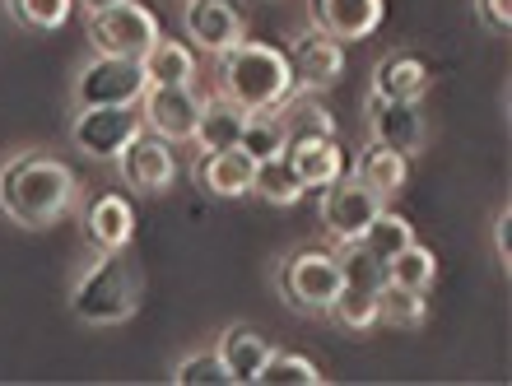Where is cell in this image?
I'll return each instance as SVG.
<instances>
[{
    "mask_svg": "<svg viewBox=\"0 0 512 386\" xmlns=\"http://www.w3.org/2000/svg\"><path fill=\"white\" fill-rule=\"evenodd\" d=\"M145 80L149 89H168V84H191L196 80V56H191L187 42L159 38L145 52Z\"/></svg>",
    "mask_w": 512,
    "mask_h": 386,
    "instance_id": "obj_22",
    "label": "cell"
},
{
    "mask_svg": "<svg viewBox=\"0 0 512 386\" xmlns=\"http://www.w3.org/2000/svg\"><path fill=\"white\" fill-rule=\"evenodd\" d=\"M252 173L256 163L247 159L243 149H215V154H201V163H196V182L219 200L252 196Z\"/></svg>",
    "mask_w": 512,
    "mask_h": 386,
    "instance_id": "obj_17",
    "label": "cell"
},
{
    "mask_svg": "<svg viewBox=\"0 0 512 386\" xmlns=\"http://www.w3.org/2000/svg\"><path fill=\"white\" fill-rule=\"evenodd\" d=\"M219 94L238 103L243 112H275L294 94V70L289 56L270 42H238L219 56Z\"/></svg>",
    "mask_w": 512,
    "mask_h": 386,
    "instance_id": "obj_2",
    "label": "cell"
},
{
    "mask_svg": "<svg viewBox=\"0 0 512 386\" xmlns=\"http://www.w3.org/2000/svg\"><path fill=\"white\" fill-rule=\"evenodd\" d=\"M140 307V275L122 252H98L70 289V312L84 326H122Z\"/></svg>",
    "mask_w": 512,
    "mask_h": 386,
    "instance_id": "obj_3",
    "label": "cell"
},
{
    "mask_svg": "<svg viewBox=\"0 0 512 386\" xmlns=\"http://www.w3.org/2000/svg\"><path fill=\"white\" fill-rule=\"evenodd\" d=\"M429 317V298L419 289H401V284H382L378 293V321L396 326V331H415Z\"/></svg>",
    "mask_w": 512,
    "mask_h": 386,
    "instance_id": "obj_26",
    "label": "cell"
},
{
    "mask_svg": "<svg viewBox=\"0 0 512 386\" xmlns=\"http://www.w3.org/2000/svg\"><path fill=\"white\" fill-rule=\"evenodd\" d=\"M243 126H247V112L238 103H229L224 94H219V98H205L191 145H201V154H215V149H238V140H243Z\"/></svg>",
    "mask_w": 512,
    "mask_h": 386,
    "instance_id": "obj_19",
    "label": "cell"
},
{
    "mask_svg": "<svg viewBox=\"0 0 512 386\" xmlns=\"http://www.w3.org/2000/svg\"><path fill=\"white\" fill-rule=\"evenodd\" d=\"M117 168H122L126 187L145 191V196H163V191L177 182V159L173 149H168V140H159L154 131H140L126 145V154L117 159Z\"/></svg>",
    "mask_w": 512,
    "mask_h": 386,
    "instance_id": "obj_10",
    "label": "cell"
},
{
    "mask_svg": "<svg viewBox=\"0 0 512 386\" xmlns=\"http://www.w3.org/2000/svg\"><path fill=\"white\" fill-rule=\"evenodd\" d=\"M312 28L336 42H364L373 38L387 19L382 0H312Z\"/></svg>",
    "mask_w": 512,
    "mask_h": 386,
    "instance_id": "obj_14",
    "label": "cell"
},
{
    "mask_svg": "<svg viewBox=\"0 0 512 386\" xmlns=\"http://www.w3.org/2000/svg\"><path fill=\"white\" fill-rule=\"evenodd\" d=\"M256 382L261 386H322L326 377L317 373V363L294 354V349H270V359H266V368H261Z\"/></svg>",
    "mask_w": 512,
    "mask_h": 386,
    "instance_id": "obj_29",
    "label": "cell"
},
{
    "mask_svg": "<svg viewBox=\"0 0 512 386\" xmlns=\"http://www.w3.org/2000/svg\"><path fill=\"white\" fill-rule=\"evenodd\" d=\"M336 266H340V284H359V289H382L387 284V261L368 252L364 242H340Z\"/></svg>",
    "mask_w": 512,
    "mask_h": 386,
    "instance_id": "obj_28",
    "label": "cell"
},
{
    "mask_svg": "<svg viewBox=\"0 0 512 386\" xmlns=\"http://www.w3.org/2000/svg\"><path fill=\"white\" fill-rule=\"evenodd\" d=\"M405 173H410L405 154H396V149L378 145V140H368V145L359 149V163H354V182H364V187H368V191H378L382 200L401 196Z\"/></svg>",
    "mask_w": 512,
    "mask_h": 386,
    "instance_id": "obj_20",
    "label": "cell"
},
{
    "mask_svg": "<svg viewBox=\"0 0 512 386\" xmlns=\"http://www.w3.org/2000/svg\"><path fill=\"white\" fill-rule=\"evenodd\" d=\"M433 280H438V256H433L429 247H419V242L401 247V252L387 261V284H401V289L429 293Z\"/></svg>",
    "mask_w": 512,
    "mask_h": 386,
    "instance_id": "obj_27",
    "label": "cell"
},
{
    "mask_svg": "<svg viewBox=\"0 0 512 386\" xmlns=\"http://www.w3.org/2000/svg\"><path fill=\"white\" fill-rule=\"evenodd\" d=\"M303 182H298V173L289 168V159L284 154H275V159H261L256 163V173H252V196L270 200V205H298L303 200Z\"/></svg>",
    "mask_w": 512,
    "mask_h": 386,
    "instance_id": "obj_23",
    "label": "cell"
},
{
    "mask_svg": "<svg viewBox=\"0 0 512 386\" xmlns=\"http://www.w3.org/2000/svg\"><path fill=\"white\" fill-rule=\"evenodd\" d=\"M84 233L94 242V252H126L131 247V233H135V214H131V200L103 196L89 200V210H84Z\"/></svg>",
    "mask_w": 512,
    "mask_h": 386,
    "instance_id": "obj_16",
    "label": "cell"
},
{
    "mask_svg": "<svg viewBox=\"0 0 512 386\" xmlns=\"http://www.w3.org/2000/svg\"><path fill=\"white\" fill-rule=\"evenodd\" d=\"M182 24H187V38L210 56H224L229 47H238L247 33L243 14L233 10V0H187Z\"/></svg>",
    "mask_w": 512,
    "mask_h": 386,
    "instance_id": "obj_12",
    "label": "cell"
},
{
    "mask_svg": "<svg viewBox=\"0 0 512 386\" xmlns=\"http://www.w3.org/2000/svg\"><path fill=\"white\" fill-rule=\"evenodd\" d=\"M373 256H382V261H391V256L401 252V247H410L415 242V228H410V219H401V214L391 210H378L373 214V224L364 228V238H359Z\"/></svg>",
    "mask_w": 512,
    "mask_h": 386,
    "instance_id": "obj_31",
    "label": "cell"
},
{
    "mask_svg": "<svg viewBox=\"0 0 512 386\" xmlns=\"http://www.w3.org/2000/svg\"><path fill=\"white\" fill-rule=\"evenodd\" d=\"M89 38H94L98 56H131V61H145V52L163 38L159 19L145 10V5H112V10L89 14Z\"/></svg>",
    "mask_w": 512,
    "mask_h": 386,
    "instance_id": "obj_6",
    "label": "cell"
},
{
    "mask_svg": "<svg viewBox=\"0 0 512 386\" xmlns=\"http://www.w3.org/2000/svg\"><path fill=\"white\" fill-rule=\"evenodd\" d=\"M373 94L391 98V103H419L429 94V66L410 52H391L373 70Z\"/></svg>",
    "mask_w": 512,
    "mask_h": 386,
    "instance_id": "obj_18",
    "label": "cell"
},
{
    "mask_svg": "<svg viewBox=\"0 0 512 386\" xmlns=\"http://www.w3.org/2000/svg\"><path fill=\"white\" fill-rule=\"evenodd\" d=\"M368 135L396 154H419L429 140V126L419 117V103H391V98L368 94Z\"/></svg>",
    "mask_w": 512,
    "mask_h": 386,
    "instance_id": "obj_13",
    "label": "cell"
},
{
    "mask_svg": "<svg viewBox=\"0 0 512 386\" xmlns=\"http://www.w3.org/2000/svg\"><path fill=\"white\" fill-rule=\"evenodd\" d=\"M378 293H382V289L340 284L336 303H331V317H336L345 331H368V326H378Z\"/></svg>",
    "mask_w": 512,
    "mask_h": 386,
    "instance_id": "obj_30",
    "label": "cell"
},
{
    "mask_svg": "<svg viewBox=\"0 0 512 386\" xmlns=\"http://www.w3.org/2000/svg\"><path fill=\"white\" fill-rule=\"evenodd\" d=\"M270 349L275 345H270L256 326H229L224 340H219V354H224V363H229L233 382H256L261 368H266V359H270Z\"/></svg>",
    "mask_w": 512,
    "mask_h": 386,
    "instance_id": "obj_21",
    "label": "cell"
},
{
    "mask_svg": "<svg viewBox=\"0 0 512 386\" xmlns=\"http://www.w3.org/2000/svg\"><path fill=\"white\" fill-rule=\"evenodd\" d=\"M145 61L131 56H94L75 75V112L80 107H135L145 98Z\"/></svg>",
    "mask_w": 512,
    "mask_h": 386,
    "instance_id": "obj_5",
    "label": "cell"
},
{
    "mask_svg": "<svg viewBox=\"0 0 512 386\" xmlns=\"http://www.w3.org/2000/svg\"><path fill=\"white\" fill-rule=\"evenodd\" d=\"M173 382L177 386H224L233 382L229 377V363L219 349H201V354H187V359L173 368Z\"/></svg>",
    "mask_w": 512,
    "mask_h": 386,
    "instance_id": "obj_32",
    "label": "cell"
},
{
    "mask_svg": "<svg viewBox=\"0 0 512 386\" xmlns=\"http://www.w3.org/2000/svg\"><path fill=\"white\" fill-rule=\"evenodd\" d=\"M10 14L24 28H38V33H56V28L70 19V0H10Z\"/></svg>",
    "mask_w": 512,
    "mask_h": 386,
    "instance_id": "obj_33",
    "label": "cell"
},
{
    "mask_svg": "<svg viewBox=\"0 0 512 386\" xmlns=\"http://www.w3.org/2000/svg\"><path fill=\"white\" fill-rule=\"evenodd\" d=\"M289 70H294V89H308V94H322L331 84H340L345 75V42L326 38V33H303L289 52Z\"/></svg>",
    "mask_w": 512,
    "mask_h": 386,
    "instance_id": "obj_11",
    "label": "cell"
},
{
    "mask_svg": "<svg viewBox=\"0 0 512 386\" xmlns=\"http://www.w3.org/2000/svg\"><path fill=\"white\" fill-rule=\"evenodd\" d=\"M494 247H499L503 266H512V210L508 205H499V214H494Z\"/></svg>",
    "mask_w": 512,
    "mask_h": 386,
    "instance_id": "obj_35",
    "label": "cell"
},
{
    "mask_svg": "<svg viewBox=\"0 0 512 386\" xmlns=\"http://www.w3.org/2000/svg\"><path fill=\"white\" fill-rule=\"evenodd\" d=\"M205 98L191 89V84H168V89H145L140 98V117H145V131H154L159 140H191L196 135V121H201Z\"/></svg>",
    "mask_w": 512,
    "mask_h": 386,
    "instance_id": "obj_9",
    "label": "cell"
},
{
    "mask_svg": "<svg viewBox=\"0 0 512 386\" xmlns=\"http://www.w3.org/2000/svg\"><path fill=\"white\" fill-rule=\"evenodd\" d=\"M280 293L294 312H331V303H336V293H340L336 252H322V247L289 252L280 266Z\"/></svg>",
    "mask_w": 512,
    "mask_h": 386,
    "instance_id": "obj_4",
    "label": "cell"
},
{
    "mask_svg": "<svg viewBox=\"0 0 512 386\" xmlns=\"http://www.w3.org/2000/svg\"><path fill=\"white\" fill-rule=\"evenodd\" d=\"M75 196H80L75 173L42 149H28L0 168V214L19 228L38 233V228L61 224L75 210Z\"/></svg>",
    "mask_w": 512,
    "mask_h": 386,
    "instance_id": "obj_1",
    "label": "cell"
},
{
    "mask_svg": "<svg viewBox=\"0 0 512 386\" xmlns=\"http://www.w3.org/2000/svg\"><path fill=\"white\" fill-rule=\"evenodd\" d=\"M89 14H98V10H112V5H126V0H80Z\"/></svg>",
    "mask_w": 512,
    "mask_h": 386,
    "instance_id": "obj_36",
    "label": "cell"
},
{
    "mask_svg": "<svg viewBox=\"0 0 512 386\" xmlns=\"http://www.w3.org/2000/svg\"><path fill=\"white\" fill-rule=\"evenodd\" d=\"M475 14L489 33H512V0H475Z\"/></svg>",
    "mask_w": 512,
    "mask_h": 386,
    "instance_id": "obj_34",
    "label": "cell"
},
{
    "mask_svg": "<svg viewBox=\"0 0 512 386\" xmlns=\"http://www.w3.org/2000/svg\"><path fill=\"white\" fill-rule=\"evenodd\" d=\"M284 145H289V131H284L280 112H247L243 140H238V149H243L247 159L252 163L275 159V154H284Z\"/></svg>",
    "mask_w": 512,
    "mask_h": 386,
    "instance_id": "obj_25",
    "label": "cell"
},
{
    "mask_svg": "<svg viewBox=\"0 0 512 386\" xmlns=\"http://www.w3.org/2000/svg\"><path fill=\"white\" fill-rule=\"evenodd\" d=\"M378 210H382V196L368 191L364 182H354V177H340V182L322 187V224H326V238L336 247L364 238V228L373 224Z\"/></svg>",
    "mask_w": 512,
    "mask_h": 386,
    "instance_id": "obj_8",
    "label": "cell"
},
{
    "mask_svg": "<svg viewBox=\"0 0 512 386\" xmlns=\"http://www.w3.org/2000/svg\"><path fill=\"white\" fill-rule=\"evenodd\" d=\"M275 112H280L289 140H308V135H336V117H331V112H326V107L317 103L312 94H298V89H294V94L284 98Z\"/></svg>",
    "mask_w": 512,
    "mask_h": 386,
    "instance_id": "obj_24",
    "label": "cell"
},
{
    "mask_svg": "<svg viewBox=\"0 0 512 386\" xmlns=\"http://www.w3.org/2000/svg\"><path fill=\"white\" fill-rule=\"evenodd\" d=\"M145 131V117H140V107H80L75 121H70V140L80 154L89 159H122L126 145H131L135 135Z\"/></svg>",
    "mask_w": 512,
    "mask_h": 386,
    "instance_id": "obj_7",
    "label": "cell"
},
{
    "mask_svg": "<svg viewBox=\"0 0 512 386\" xmlns=\"http://www.w3.org/2000/svg\"><path fill=\"white\" fill-rule=\"evenodd\" d=\"M284 159H289V168L298 173V182L303 187H331V182H340L345 177V154H340L336 135H308V140H289L284 145Z\"/></svg>",
    "mask_w": 512,
    "mask_h": 386,
    "instance_id": "obj_15",
    "label": "cell"
}]
</instances>
